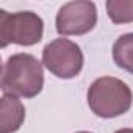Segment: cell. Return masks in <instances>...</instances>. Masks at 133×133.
Masks as SVG:
<instances>
[{
    "instance_id": "52a82bcc",
    "label": "cell",
    "mask_w": 133,
    "mask_h": 133,
    "mask_svg": "<svg viewBox=\"0 0 133 133\" xmlns=\"http://www.w3.org/2000/svg\"><path fill=\"white\" fill-rule=\"evenodd\" d=\"M113 59L117 68L133 74V33L119 36L113 45Z\"/></svg>"
},
{
    "instance_id": "8992f818",
    "label": "cell",
    "mask_w": 133,
    "mask_h": 133,
    "mask_svg": "<svg viewBox=\"0 0 133 133\" xmlns=\"http://www.w3.org/2000/svg\"><path fill=\"white\" fill-rule=\"evenodd\" d=\"M25 121V107L11 94H3L0 99V128L2 133L17 131Z\"/></svg>"
},
{
    "instance_id": "ba28073f",
    "label": "cell",
    "mask_w": 133,
    "mask_h": 133,
    "mask_svg": "<svg viewBox=\"0 0 133 133\" xmlns=\"http://www.w3.org/2000/svg\"><path fill=\"white\" fill-rule=\"evenodd\" d=\"M105 8L113 24L121 25L133 22V0H108Z\"/></svg>"
},
{
    "instance_id": "6da1fadb",
    "label": "cell",
    "mask_w": 133,
    "mask_h": 133,
    "mask_svg": "<svg viewBox=\"0 0 133 133\" xmlns=\"http://www.w3.org/2000/svg\"><path fill=\"white\" fill-rule=\"evenodd\" d=\"M44 88L42 63L30 53H14L3 64L2 91L16 97L33 99Z\"/></svg>"
},
{
    "instance_id": "9c48e42d",
    "label": "cell",
    "mask_w": 133,
    "mask_h": 133,
    "mask_svg": "<svg viewBox=\"0 0 133 133\" xmlns=\"http://www.w3.org/2000/svg\"><path fill=\"white\" fill-rule=\"evenodd\" d=\"M114 133H133V128H119Z\"/></svg>"
},
{
    "instance_id": "7a4b0ae2",
    "label": "cell",
    "mask_w": 133,
    "mask_h": 133,
    "mask_svg": "<svg viewBox=\"0 0 133 133\" xmlns=\"http://www.w3.org/2000/svg\"><path fill=\"white\" fill-rule=\"evenodd\" d=\"M133 102L128 85L116 77H100L88 89V105L91 111L103 119L125 114Z\"/></svg>"
},
{
    "instance_id": "3957f363",
    "label": "cell",
    "mask_w": 133,
    "mask_h": 133,
    "mask_svg": "<svg viewBox=\"0 0 133 133\" xmlns=\"http://www.w3.org/2000/svg\"><path fill=\"white\" fill-rule=\"evenodd\" d=\"M44 35V21L33 11L8 13L0 10V45L10 44L30 47L38 44Z\"/></svg>"
},
{
    "instance_id": "30bf717a",
    "label": "cell",
    "mask_w": 133,
    "mask_h": 133,
    "mask_svg": "<svg viewBox=\"0 0 133 133\" xmlns=\"http://www.w3.org/2000/svg\"><path fill=\"white\" fill-rule=\"evenodd\" d=\"M77 133H91V131H77Z\"/></svg>"
},
{
    "instance_id": "277c9868",
    "label": "cell",
    "mask_w": 133,
    "mask_h": 133,
    "mask_svg": "<svg viewBox=\"0 0 133 133\" xmlns=\"http://www.w3.org/2000/svg\"><path fill=\"white\" fill-rule=\"evenodd\" d=\"M42 64L55 77L75 78L85 64V56L78 44L68 38H58L42 49Z\"/></svg>"
},
{
    "instance_id": "5b68a950",
    "label": "cell",
    "mask_w": 133,
    "mask_h": 133,
    "mask_svg": "<svg viewBox=\"0 0 133 133\" xmlns=\"http://www.w3.org/2000/svg\"><path fill=\"white\" fill-rule=\"evenodd\" d=\"M97 24V8L94 2L75 0L64 3L56 13V31L61 36H82L89 33Z\"/></svg>"
}]
</instances>
